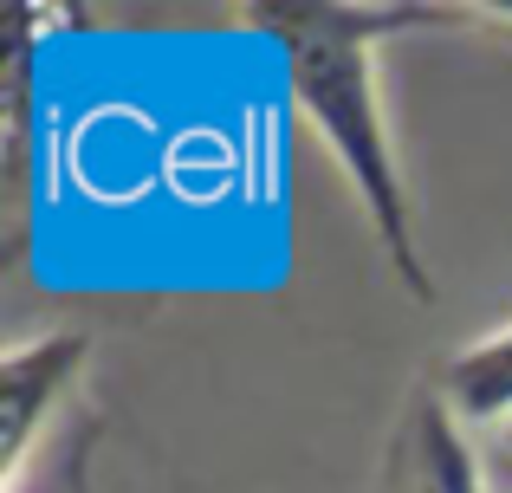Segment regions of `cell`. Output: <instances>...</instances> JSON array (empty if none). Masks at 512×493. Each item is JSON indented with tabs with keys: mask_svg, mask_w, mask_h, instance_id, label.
<instances>
[{
	"mask_svg": "<svg viewBox=\"0 0 512 493\" xmlns=\"http://www.w3.org/2000/svg\"><path fill=\"white\" fill-rule=\"evenodd\" d=\"M253 26L286 39V78L292 104L325 143V156L344 169L363 221L376 228L396 279L415 305H435V273L422 260V228H415V195L402 182L396 137L383 111V72L376 46L402 26L428 20H467V7H383V0H266L247 13Z\"/></svg>",
	"mask_w": 512,
	"mask_h": 493,
	"instance_id": "6da1fadb",
	"label": "cell"
},
{
	"mask_svg": "<svg viewBox=\"0 0 512 493\" xmlns=\"http://www.w3.org/2000/svg\"><path fill=\"white\" fill-rule=\"evenodd\" d=\"M85 357H91L85 331H39L0 357V481H7V493H20L39 429L59 409V396L72 390V377L85 370Z\"/></svg>",
	"mask_w": 512,
	"mask_h": 493,
	"instance_id": "7a4b0ae2",
	"label": "cell"
},
{
	"mask_svg": "<svg viewBox=\"0 0 512 493\" xmlns=\"http://www.w3.org/2000/svg\"><path fill=\"white\" fill-rule=\"evenodd\" d=\"M389 493H500L474 448V429L441 403V390H415L389 455Z\"/></svg>",
	"mask_w": 512,
	"mask_h": 493,
	"instance_id": "3957f363",
	"label": "cell"
},
{
	"mask_svg": "<svg viewBox=\"0 0 512 493\" xmlns=\"http://www.w3.org/2000/svg\"><path fill=\"white\" fill-rule=\"evenodd\" d=\"M435 390L467 429H493L500 435L512 422V318L493 325L487 338L461 344L448 364L435 370Z\"/></svg>",
	"mask_w": 512,
	"mask_h": 493,
	"instance_id": "277c9868",
	"label": "cell"
},
{
	"mask_svg": "<svg viewBox=\"0 0 512 493\" xmlns=\"http://www.w3.org/2000/svg\"><path fill=\"white\" fill-rule=\"evenodd\" d=\"M467 20H500V26H512V7H467Z\"/></svg>",
	"mask_w": 512,
	"mask_h": 493,
	"instance_id": "5b68a950",
	"label": "cell"
},
{
	"mask_svg": "<svg viewBox=\"0 0 512 493\" xmlns=\"http://www.w3.org/2000/svg\"><path fill=\"white\" fill-rule=\"evenodd\" d=\"M493 461H512V422H506L500 435H493Z\"/></svg>",
	"mask_w": 512,
	"mask_h": 493,
	"instance_id": "8992f818",
	"label": "cell"
},
{
	"mask_svg": "<svg viewBox=\"0 0 512 493\" xmlns=\"http://www.w3.org/2000/svg\"><path fill=\"white\" fill-rule=\"evenodd\" d=\"M493 481H500V487L512 493V461H493Z\"/></svg>",
	"mask_w": 512,
	"mask_h": 493,
	"instance_id": "52a82bcc",
	"label": "cell"
}]
</instances>
